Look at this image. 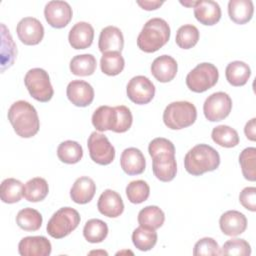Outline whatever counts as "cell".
Returning <instances> with one entry per match:
<instances>
[{"instance_id": "cell-1", "label": "cell", "mask_w": 256, "mask_h": 256, "mask_svg": "<svg viewBox=\"0 0 256 256\" xmlns=\"http://www.w3.org/2000/svg\"><path fill=\"white\" fill-rule=\"evenodd\" d=\"M8 120L16 134L22 138H30L37 134L40 127L36 109L27 101L14 102L8 110Z\"/></svg>"}, {"instance_id": "cell-2", "label": "cell", "mask_w": 256, "mask_h": 256, "mask_svg": "<svg viewBox=\"0 0 256 256\" xmlns=\"http://www.w3.org/2000/svg\"><path fill=\"white\" fill-rule=\"evenodd\" d=\"M220 164L219 153L210 145L197 144L192 147L184 157L186 171L194 176L214 171Z\"/></svg>"}, {"instance_id": "cell-3", "label": "cell", "mask_w": 256, "mask_h": 256, "mask_svg": "<svg viewBox=\"0 0 256 256\" xmlns=\"http://www.w3.org/2000/svg\"><path fill=\"white\" fill-rule=\"evenodd\" d=\"M170 38V27L162 18L148 20L137 37V46L146 53H153L163 47Z\"/></svg>"}, {"instance_id": "cell-4", "label": "cell", "mask_w": 256, "mask_h": 256, "mask_svg": "<svg viewBox=\"0 0 256 256\" xmlns=\"http://www.w3.org/2000/svg\"><path fill=\"white\" fill-rule=\"evenodd\" d=\"M196 107L188 101L172 102L166 106L163 112V122L172 130L189 127L196 121Z\"/></svg>"}, {"instance_id": "cell-5", "label": "cell", "mask_w": 256, "mask_h": 256, "mask_svg": "<svg viewBox=\"0 0 256 256\" xmlns=\"http://www.w3.org/2000/svg\"><path fill=\"white\" fill-rule=\"evenodd\" d=\"M80 223V215L71 207H63L57 210L47 223V233L55 238L61 239L75 230Z\"/></svg>"}, {"instance_id": "cell-6", "label": "cell", "mask_w": 256, "mask_h": 256, "mask_svg": "<svg viewBox=\"0 0 256 256\" xmlns=\"http://www.w3.org/2000/svg\"><path fill=\"white\" fill-rule=\"evenodd\" d=\"M219 72L215 65L203 62L198 64L186 76L187 87L196 93H202L212 88L218 81Z\"/></svg>"}, {"instance_id": "cell-7", "label": "cell", "mask_w": 256, "mask_h": 256, "mask_svg": "<svg viewBox=\"0 0 256 256\" xmlns=\"http://www.w3.org/2000/svg\"><path fill=\"white\" fill-rule=\"evenodd\" d=\"M24 83L29 94L39 102H48L54 94L49 75L42 68L30 69L24 77Z\"/></svg>"}, {"instance_id": "cell-8", "label": "cell", "mask_w": 256, "mask_h": 256, "mask_svg": "<svg viewBox=\"0 0 256 256\" xmlns=\"http://www.w3.org/2000/svg\"><path fill=\"white\" fill-rule=\"evenodd\" d=\"M87 146L90 158L99 165H108L115 158V149L108 138L99 133L92 132L88 138Z\"/></svg>"}, {"instance_id": "cell-9", "label": "cell", "mask_w": 256, "mask_h": 256, "mask_svg": "<svg viewBox=\"0 0 256 256\" xmlns=\"http://www.w3.org/2000/svg\"><path fill=\"white\" fill-rule=\"evenodd\" d=\"M232 100L225 92H215L208 96L203 104V112L208 121L216 122L225 119L231 112Z\"/></svg>"}, {"instance_id": "cell-10", "label": "cell", "mask_w": 256, "mask_h": 256, "mask_svg": "<svg viewBox=\"0 0 256 256\" xmlns=\"http://www.w3.org/2000/svg\"><path fill=\"white\" fill-rule=\"evenodd\" d=\"M128 98L135 104L144 105L149 103L155 95V86L152 81L142 75L134 76L127 84Z\"/></svg>"}, {"instance_id": "cell-11", "label": "cell", "mask_w": 256, "mask_h": 256, "mask_svg": "<svg viewBox=\"0 0 256 256\" xmlns=\"http://www.w3.org/2000/svg\"><path fill=\"white\" fill-rule=\"evenodd\" d=\"M73 11L66 1H50L45 5L44 16L47 23L53 28H64L72 19Z\"/></svg>"}, {"instance_id": "cell-12", "label": "cell", "mask_w": 256, "mask_h": 256, "mask_svg": "<svg viewBox=\"0 0 256 256\" xmlns=\"http://www.w3.org/2000/svg\"><path fill=\"white\" fill-rule=\"evenodd\" d=\"M16 32L19 40L25 45H37L44 37V27L34 17L22 18L17 24Z\"/></svg>"}, {"instance_id": "cell-13", "label": "cell", "mask_w": 256, "mask_h": 256, "mask_svg": "<svg viewBox=\"0 0 256 256\" xmlns=\"http://www.w3.org/2000/svg\"><path fill=\"white\" fill-rule=\"evenodd\" d=\"M66 95L69 101L77 107H86L94 99V89L86 81L73 80L67 85Z\"/></svg>"}, {"instance_id": "cell-14", "label": "cell", "mask_w": 256, "mask_h": 256, "mask_svg": "<svg viewBox=\"0 0 256 256\" xmlns=\"http://www.w3.org/2000/svg\"><path fill=\"white\" fill-rule=\"evenodd\" d=\"M51 250V243L44 236H27L18 244V252L22 256H48Z\"/></svg>"}, {"instance_id": "cell-15", "label": "cell", "mask_w": 256, "mask_h": 256, "mask_svg": "<svg viewBox=\"0 0 256 256\" xmlns=\"http://www.w3.org/2000/svg\"><path fill=\"white\" fill-rule=\"evenodd\" d=\"M152 160L153 174L158 180L169 182L175 178L177 173L175 154H158L152 157Z\"/></svg>"}, {"instance_id": "cell-16", "label": "cell", "mask_w": 256, "mask_h": 256, "mask_svg": "<svg viewBox=\"0 0 256 256\" xmlns=\"http://www.w3.org/2000/svg\"><path fill=\"white\" fill-rule=\"evenodd\" d=\"M97 208L102 215L109 218H116L123 213L124 203L116 191L106 189L98 199Z\"/></svg>"}, {"instance_id": "cell-17", "label": "cell", "mask_w": 256, "mask_h": 256, "mask_svg": "<svg viewBox=\"0 0 256 256\" xmlns=\"http://www.w3.org/2000/svg\"><path fill=\"white\" fill-rule=\"evenodd\" d=\"M221 231L227 236H238L247 228L245 215L236 210H229L223 213L219 219Z\"/></svg>"}, {"instance_id": "cell-18", "label": "cell", "mask_w": 256, "mask_h": 256, "mask_svg": "<svg viewBox=\"0 0 256 256\" xmlns=\"http://www.w3.org/2000/svg\"><path fill=\"white\" fill-rule=\"evenodd\" d=\"M178 65L176 60L169 55L157 57L151 64V73L154 78L162 83L170 82L177 74Z\"/></svg>"}, {"instance_id": "cell-19", "label": "cell", "mask_w": 256, "mask_h": 256, "mask_svg": "<svg viewBox=\"0 0 256 256\" xmlns=\"http://www.w3.org/2000/svg\"><path fill=\"white\" fill-rule=\"evenodd\" d=\"M123 46L124 37L119 28L115 26H107L101 30L98 48L103 54L106 52H121Z\"/></svg>"}, {"instance_id": "cell-20", "label": "cell", "mask_w": 256, "mask_h": 256, "mask_svg": "<svg viewBox=\"0 0 256 256\" xmlns=\"http://www.w3.org/2000/svg\"><path fill=\"white\" fill-rule=\"evenodd\" d=\"M94 39V29L90 23L78 22L69 31L68 40L72 48L86 49L91 46Z\"/></svg>"}, {"instance_id": "cell-21", "label": "cell", "mask_w": 256, "mask_h": 256, "mask_svg": "<svg viewBox=\"0 0 256 256\" xmlns=\"http://www.w3.org/2000/svg\"><path fill=\"white\" fill-rule=\"evenodd\" d=\"M120 165L123 171L128 175H139L144 172L146 161L143 153L135 148H126L120 158Z\"/></svg>"}, {"instance_id": "cell-22", "label": "cell", "mask_w": 256, "mask_h": 256, "mask_svg": "<svg viewBox=\"0 0 256 256\" xmlns=\"http://www.w3.org/2000/svg\"><path fill=\"white\" fill-rule=\"evenodd\" d=\"M194 16L203 25H214L221 18L219 4L212 0H200L194 6Z\"/></svg>"}, {"instance_id": "cell-23", "label": "cell", "mask_w": 256, "mask_h": 256, "mask_svg": "<svg viewBox=\"0 0 256 256\" xmlns=\"http://www.w3.org/2000/svg\"><path fill=\"white\" fill-rule=\"evenodd\" d=\"M96 192L95 182L87 176L76 179L70 189V197L77 204H86L90 202Z\"/></svg>"}, {"instance_id": "cell-24", "label": "cell", "mask_w": 256, "mask_h": 256, "mask_svg": "<svg viewBox=\"0 0 256 256\" xmlns=\"http://www.w3.org/2000/svg\"><path fill=\"white\" fill-rule=\"evenodd\" d=\"M254 6L251 0H230L228 2V14L236 24H245L253 16Z\"/></svg>"}, {"instance_id": "cell-25", "label": "cell", "mask_w": 256, "mask_h": 256, "mask_svg": "<svg viewBox=\"0 0 256 256\" xmlns=\"http://www.w3.org/2000/svg\"><path fill=\"white\" fill-rule=\"evenodd\" d=\"M251 75V69L243 61H233L225 69V76L229 84L235 87L243 86L247 83Z\"/></svg>"}, {"instance_id": "cell-26", "label": "cell", "mask_w": 256, "mask_h": 256, "mask_svg": "<svg viewBox=\"0 0 256 256\" xmlns=\"http://www.w3.org/2000/svg\"><path fill=\"white\" fill-rule=\"evenodd\" d=\"M49 192L47 181L41 177L28 180L23 188V197L29 202H39L46 198Z\"/></svg>"}, {"instance_id": "cell-27", "label": "cell", "mask_w": 256, "mask_h": 256, "mask_svg": "<svg viewBox=\"0 0 256 256\" xmlns=\"http://www.w3.org/2000/svg\"><path fill=\"white\" fill-rule=\"evenodd\" d=\"M138 223L151 229L160 228L165 221V214L158 206H146L138 213Z\"/></svg>"}, {"instance_id": "cell-28", "label": "cell", "mask_w": 256, "mask_h": 256, "mask_svg": "<svg viewBox=\"0 0 256 256\" xmlns=\"http://www.w3.org/2000/svg\"><path fill=\"white\" fill-rule=\"evenodd\" d=\"M24 185L15 178H7L2 181L0 186V197L4 203L12 204L21 200Z\"/></svg>"}, {"instance_id": "cell-29", "label": "cell", "mask_w": 256, "mask_h": 256, "mask_svg": "<svg viewBox=\"0 0 256 256\" xmlns=\"http://www.w3.org/2000/svg\"><path fill=\"white\" fill-rule=\"evenodd\" d=\"M96 58L92 54L74 56L70 61V71L76 76H89L96 70Z\"/></svg>"}, {"instance_id": "cell-30", "label": "cell", "mask_w": 256, "mask_h": 256, "mask_svg": "<svg viewBox=\"0 0 256 256\" xmlns=\"http://www.w3.org/2000/svg\"><path fill=\"white\" fill-rule=\"evenodd\" d=\"M211 137L216 144L225 148L235 147L239 143V135L237 131L227 125H219L214 127Z\"/></svg>"}, {"instance_id": "cell-31", "label": "cell", "mask_w": 256, "mask_h": 256, "mask_svg": "<svg viewBox=\"0 0 256 256\" xmlns=\"http://www.w3.org/2000/svg\"><path fill=\"white\" fill-rule=\"evenodd\" d=\"M57 156L63 163L75 164L81 160L83 149L78 142L67 140L59 144L57 148Z\"/></svg>"}, {"instance_id": "cell-32", "label": "cell", "mask_w": 256, "mask_h": 256, "mask_svg": "<svg viewBox=\"0 0 256 256\" xmlns=\"http://www.w3.org/2000/svg\"><path fill=\"white\" fill-rule=\"evenodd\" d=\"M132 242L138 250L148 251L155 246L157 233L154 229L140 225L132 233Z\"/></svg>"}, {"instance_id": "cell-33", "label": "cell", "mask_w": 256, "mask_h": 256, "mask_svg": "<svg viewBox=\"0 0 256 256\" xmlns=\"http://www.w3.org/2000/svg\"><path fill=\"white\" fill-rule=\"evenodd\" d=\"M42 221L40 212L30 207L20 210L16 216L17 225L25 231H37L41 227Z\"/></svg>"}, {"instance_id": "cell-34", "label": "cell", "mask_w": 256, "mask_h": 256, "mask_svg": "<svg viewBox=\"0 0 256 256\" xmlns=\"http://www.w3.org/2000/svg\"><path fill=\"white\" fill-rule=\"evenodd\" d=\"M108 235L107 224L100 219L88 220L83 228V236L90 243H100Z\"/></svg>"}, {"instance_id": "cell-35", "label": "cell", "mask_w": 256, "mask_h": 256, "mask_svg": "<svg viewBox=\"0 0 256 256\" xmlns=\"http://www.w3.org/2000/svg\"><path fill=\"white\" fill-rule=\"evenodd\" d=\"M125 66V61L121 52H106L100 60L101 71L108 76L120 74Z\"/></svg>"}, {"instance_id": "cell-36", "label": "cell", "mask_w": 256, "mask_h": 256, "mask_svg": "<svg viewBox=\"0 0 256 256\" xmlns=\"http://www.w3.org/2000/svg\"><path fill=\"white\" fill-rule=\"evenodd\" d=\"M239 163L242 174L248 181L256 180V148H245L239 155Z\"/></svg>"}, {"instance_id": "cell-37", "label": "cell", "mask_w": 256, "mask_h": 256, "mask_svg": "<svg viewBox=\"0 0 256 256\" xmlns=\"http://www.w3.org/2000/svg\"><path fill=\"white\" fill-rule=\"evenodd\" d=\"M133 117L130 109L124 105L114 107L111 131L116 133H124L128 131L132 125Z\"/></svg>"}, {"instance_id": "cell-38", "label": "cell", "mask_w": 256, "mask_h": 256, "mask_svg": "<svg viewBox=\"0 0 256 256\" xmlns=\"http://www.w3.org/2000/svg\"><path fill=\"white\" fill-rule=\"evenodd\" d=\"M199 40V30L192 24L181 26L176 33V44L182 49H190L194 47Z\"/></svg>"}, {"instance_id": "cell-39", "label": "cell", "mask_w": 256, "mask_h": 256, "mask_svg": "<svg viewBox=\"0 0 256 256\" xmlns=\"http://www.w3.org/2000/svg\"><path fill=\"white\" fill-rule=\"evenodd\" d=\"M150 194V187L144 180L131 181L126 187L128 200L133 204H140L146 201Z\"/></svg>"}, {"instance_id": "cell-40", "label": "cell", "mask_w": 256, "mask_h": 256, "mask_svg": "<svg viewBox=\"0 0 256 256\" xmlns=\"http://www.w3.org/2000/svg\"><path fill=\"white\" fill-rule=\"evenodd\" d=\"M114 107L103 105L98 107L92 115V124L96 130L104 132L111 130Z\"/></svg>"}, {"instance_id": "cell-41", "label": "cell", "mask_w": 256, "mask_h": 256, "mask_svg": "<svg viewBox=\"0 0 256 256\" xmlns=\"http://www.w3.org/2000/svg\"><path fill=\"white\" fill-rule=\"evenodd\" d=\"M221 255H236L249 256L251 254V246L244 239H230L227 240L221 249Z\"/></svg>"}, {"instance_id": "cell-42", "label": "cell", "mask_w": 256, "mask_h": 256, "mask_svg": "<svg viewBox=\"0 0 256 256\" xmlns=\"http://www.w3.org/2000/svg\"><path fill=\"white\" fill-rule=\"evenodd\" d=\"M194 256L202 255H221L220 247L216 240L211 237H204L196 242L193 249Z\"/></svg>"}, {"instance_id": "cell-43", "label": "cell", "mask_w": 256, "mask_h": 256, "mask_svg": "<svg viewBox=\"0 0 256 256\" xmlns=\"http://www.w3.org/2000/svg\"><path fill=\"white\" fill-rule=\"evenodd\" d=\"M148 152L151 158L158 154H175V147L170 140L163 137H158L149 143Z\"/></svg>"}, {"instance_id": "cell-44", "label": "cell", "mask_w": 256, "mask_h": 256, "mask_svg": "<svg viewBox=\"0 0 256 256\" xmlns=\"http://www.w3.org/2000/svg\"><path fill=\"white\" fill-rule=\"evenodd\" d=\"M239 201L241 205L249 211H256V188L255 187H246L244 188L239 195Z\"/></svg>"}, {"instance_id": "cell-45", "label": "cell", "mask_w": 256, "mask_h": 256, "mask_svg": "<svg viewBox=\"0 0 256 256\" xmlns=\"http://www.w3.org/2000/svg\"><path fill=\"white\" fill-rule=\"evenodd\" d=\"M255 122H256V119L252 118L249 122L246 123V125L244 127V133H245L246 137L251 141L256 140V125H255Z\"/></svg>"}, {"instance_id": "cell-46", "label": "cell", "mask_w": 256, "mask_h": 256, "mask_svg": "<svg viewBox=\"0 0 256 256\" xmlns=\"http://www.w3.org/2000/svg\"><path fill=\"white\" fill-rule=\"evenodd\" d=\"M136 3L144 10L147 11H151V10H156L158 9L164 2L163 1H158V0H154V1H148V0H137Z\"/></svg>"}, {"instance_id": "cell-47", "label": "cell", "mask_w": 256, "mask_h": 256, "mask_svg": "<svg viewBox=\"0 0 256 256\" xmlns=\"http://www.w3.org/2000/svg\"><path fill=\"white\" fill-rule=\"evenodd\" d=\"M196 2H197V1H189V2H185V1L183 2V1H181L180 3H181L182 5H184V6H188V7H192V6H193V7H194V6L196 5Z\"/></svg>"}, {"instance_id": "cell-48", "label": "cell", "mask_w": 256, "mask_h": 256, "mask_svg": "<svg viewBox=\"0 0 256 256\" xmlns=\"http://www.w3.org/2000/svg\"><path fill=\"white\" fill-rule=\"evenodd\" d=\"M89 254H105V255H107V252H105V251H91Z\"/></svg>"}]
</instances>
